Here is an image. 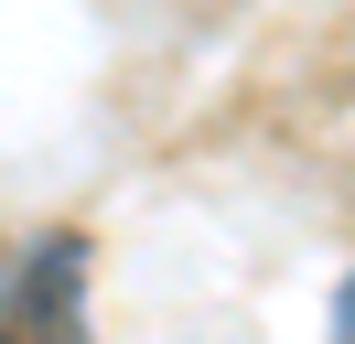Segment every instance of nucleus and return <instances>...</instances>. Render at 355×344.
I'll return each mask as SVG.
<instances>
[{"instance_id": "obj_2", "label": "nucleus", "mask_w": 355, "mask_h": 344, "mask_svg": "<svg viewBox=\"0 0 355 344\" xmlns=\"http://www.w3.org/2000/svg\"><path fill=\"white\" fill-rule=\"evenodd\" d=\"M334 344H355V280L334 291Z\"/></svg>"}, {"instance_id": "obj_1", "label": "nucleus", "mask_w": 355, "mask_h": 344, "mask_svg": "<svg viewBox=\"0 0 355 344\" xmlns=\"http://www.w3.org/2000/svg\"><path fill=\"white\" fill-rule=\"evenodd\" d=\"M76 291H87V237H33L0 269V312L33 344H76Z\"/></svg>"}]
</instances>
